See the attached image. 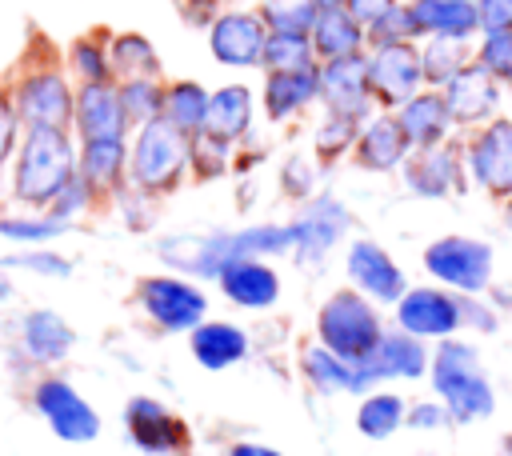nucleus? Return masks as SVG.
<instances>
[{
  "instance_id": "f257e3e1",
  "label": "nucleus",
  "mask_w": 512,
  "mask_h": 456,
  "mask_svg": "<svg viewBox=\"0 0 512 456\" xmlns=\"http://www.w3.org/2000/svg\"><path fill=\"white\" fill-rule=\"evenodd\" d=\"M156 252L164 264H172L184 276L216 280L224 272V264H232V260H268V256L292 252V232H288V224H248L236 232H224V228L172 232V236H160Z\"/></svg>"
},
{
  "instance_id": "f03ea898",
  "label": "nucleus",
  "mask_w": 512,
  "mask_h": 456,
  "mask_svg": "<svg viewBox=\"0 0 512 456\" xmlns=\"http://www.w3.org/2000/svg\"><path fill=\"white\" fill-rule=\"evenodd\" d=\"M76 144L68 128H24L16 168H12V196L32 208H48L64 184L76 176Z\"/></svg>"
},
{
  "instance_id": "7ed1b4c3",
  "label": "nucleus",
  "mask_w": 512,
  "mask_h": 456,
  "mask_svg": "<svg viewBox=\"0 0 512 456\" xmlns=\"http://www.w3.org/2000/svg\"><path fill=\"white\" fill-rule=\"evenodd\" d=\"M432 376V392L436 400L448 408V416L456 424H472V420H488L496 408V392L480 368V352L468 340H440L428 364Z\"/></svg>"
},
{
  "instance_id": "20e7f679",
  "label": "nucleus",
  "mask_w": 512,
  "mask_h": 456,
  "mask_svg": "<svg viewBox=\"0 0 512 456\" xmlns=\"http://www.w3.org/2000/svg\"><path fill=\"white\" fill-rule=\"evenodd\" d=\"M188 160H192V136L172 128L164 116L148 120L136 128V136L128 144V184L144 196L172 192L184 180Z\"/></svg>"
},
{
  "instance_id": "39448f33",
  "label": "nucleus",
  "mask_w": 512,
  "mask_h": 456,
  "mask_svg": "<svg viewBox=\"0 0 512 456\" xmlns=\"http://www.w3.org/2000/svg\"><path fill=\"white\" fill-rule=\"evenodd\" d=\"M380 336H384L380 308L356 288L332 292L316 312V340L344 360H364L380 344Z\"/></svg>"
},
{
  "instance_id": "423d86ee",
  "label": "nucleus",
  "mask_w": 512,
  "mask_h": 456,
  "mask_svg": "<svg viewBox=\"0 0 512 456\" xmlns=\"http://www.w3.org/2000/svg\"><path fill=\"white\" fill-rule=\"evenodd\" d=\"M492 264V244L476 236H440L424 248V272L456 296H484L492 288Z\"/></svg>"
},
{
  "instance_id": "0eeeda50",
  "label": "nucleus",
  "mask_w": 512,
  "mask_h": 456,
  "mask_svg": "<svg viewBox=\"0 0 512 456\" xmlns=\"http://www.w3.org/2000/svg\"><path fill=\"white\" fill-rule=\"evenodd\" d=\"M352 228V212L344 208V200H336L332 192H320L312 196L292 220H288V232H292V260L300 268H320L332 248L348 236Z\"/></svg>"
},
{
  "instance_id": "6e6552de",
  "label": "nucleus",
  "mask_w": 512,
  "mask_h": 456,
  "mask_svg": "<svg viewBox=\"0 0 512 456\" xmlns=\"http://www.w3.org/2000/svg\"><path fill=\"white\" fill-rule=\"evenodd\" d=\"M136 304L164 332H192L208 316V296L184 276H144L136 284Z\"/></svg>"
},
{
  "instance_id": "1a4fd4ad",
  "label": "nucleus",
  "mask_w": 512,
  "mask_h": 456,
  "mask_svg": "<svg viewBox=\"0 0 512 456\" xmlns=\"http://www.w3.org/2000/svg\"><path fill=\"white\" fill-rule=\"evenodd\" d=\"M12 100H16L20 128H72L76 92L64 80V72H56V68L24 72L16 92H12Z\"/></svg>"
},
{
  "instance_id": "9d476101",
  "label": "nucleus",
  "mask_w": 512,
  "mask_h": 456,
  "mask_svg": "<svg viewBox=\"0 0 512 456\" xmlns=\"http://www.w3.org/2000/svg\"><path fill=\"white\" fill-rule=\"evenodd\" d=\"M464 168L468 180L488 196H512V116H496L472 132L464 144Z\"/></svg>"
},
{
  "instance_id": "9b49d317",
  "label": "nucleus",
  "mask_w": 512,
  "mask_h": 456,
  "mask_svg": "<svg viewBox=\"0 0 512 456\" xmlns=\"http://www.w3.org/2000/svg\"><path fill=\"white\" fill-rule=\"evenodd\" d=\"M396 328L416 340H448L464 328L460 296L440 284H416L396 300Z\"/></svg>"
},
{
  "instance_id": "f8f14e48",
  "label": "nucleus",
  "mask_w": 512,
  "mask_h": 456,
  "mask_svg": "<svg viewBox=\"0 0 512 456\" xmlns=\"http://www.w3.org/2000/svg\"><path fill=\"white\" fill-rule=\"evenodd\" d=\"M364 60H368V92H372V104L380 108H400L424 88L416 44H380V48H368Z\"/></svg>"
},
{
  "instance_id": "ddd939ff",
  "label": "nucleus",
  "mask_w": 512,
  "mask_h": 456,
  "mask_svg": "<svg viewBox=\"0 0 512 456\" xmlns=\"http://www.w3.org/2000/svg\"><path fill=\"white\" fill-rule=\"evenodd\" d=\"M344 272H348V284L368 296L372 304H396L404 292H408V280L400 272V264L388 256L384 244L368 240V236H356L344 252Z\"/></svg>"
},
{
  "instance_id": "4468645a",
  "label": "nucleus",
  "mask_w": 512,
  "mask_h": 456,
  "mask_svg": "<svg viewBox=\"0 0 512 456\" xmlns=\"http://www.w3.org/2000/svg\"><path fill=\"white\" fill-rule=\"evenodd\" d=\"M36 408H40V416L48 420V428L60 436V440H68V444H88V440H96V432H100V416H96V408L68 384V380H60V376H44L40 384H36Z\"/></svg>"
},
{
  "instance_id": "2eb2a0df",
  "label": "nucleus",
  "mask_w": 512,
  "mask_h": 456,
  "mask_svg": "<svg viewBox=\"0 0 512 456\" xmlns=\"http://www.w3.org/2000/svg\"><path fill=\"white\" fill-rule=\"evenodd\" d=\"M404 176V188L412 196H424V200H440L448 192H460L464 180H468V168H464V144H436V148H420L404 160L400 168Z\"/></svg>"
},
{
  "instance_id": "dca6fc26",
  "label": "nucleus",
  "mask_w": 512,
  "mask_h": 456,
  "mask_svg": "<svg viewBox=\"0 0 512 456\" xmlns=\"http://www.w3.org/2000/svg\"><path fill=\"white\" fill-rule=\"evenodd\" d=\"M268 24L256 12H220L208 28V48L216 64L228 68H256L264 60Z\"/></svg>"
},
{
  "instance_id": "f3484780",
  "label": "nucleus",
  "mask_w": 512,
  "mask_h": 456,
  "mask_svg": "<svg viewBox=\"0 0 512 456\" xmlns=\"http://www.w3.org/2000/svg\"><path fill=\"white\" fill-rule=\"evenodd\" d=\"M428 364H432V352L424 348V340H416V336H408L400 328L396 332H384L380 344L364 360H356L368 392L376 384H384V380H420L428 372Z\"/></svg>"
},
{
  "instance_id": "a211bd4d",
  "label": "nucleus",
  "mask_w": 512,
  "mask_h": 456,
  "mask_svg": "<svg viewBox=\"0 0 512 456\" xmlns=\"http://www.w3.org/2000/svg\"><path fill=\"white\" fill-rule=\"evenodd\" d=\"M320 80V100L328 112H348V116H372V92H368V60L364 52L340 56V60H320L316 64Z\"/></svg>"
},
{
  "instance_id": "6ab92c4d",
  "label": "nucleus",
  "mask_w": 512,
  "mask_h": 456,
  "mask_svg": "<svg viewBox=\"0 0 512 456\" xmlns=\"http://www.w3.org/2000/svg\"><path fill=\"white\" fill-rule=\"evenodd\" d=\"M72 128L84 140H128V116L120 104V88L116 80H100V84H80L76 88V108H72Z\"/></svg>"
},
{
  "instance_id": "aec40b11",
  "label": "nucleus",
  "mask_w": 512,
  "mask_h": 456,
  "mask_svg": "<svg viewBox=\"0 0 512 456\" xmlns=\"http://www.w3.org/2000/svg\"><path fill=\"white\" fill-rule=\"evenodd\" d=\"M444 100H448V116H452V124H460V128H484L488 120H496V112H500V80L496 76H488L476 60L460 72V76H452L444 88Z\"/></svg>"
},
{
  "instance_id": "412c9836",
  "label": "nucleus",
  "mask_w": 512,
  "mask_h": 456,
  "mask_svg": "<svg viewBox=\"0 0 512 456\" xmlns=\"http://www.w3.org/2000/svg\"><path fill=\"white\" fill-rule=\"evenodd\" d=\"M124 428L132 436L136 448L144 452H156V456H168V452H180L188 444V428L184 420L164 408L160 400L152 396H132L128 408H124Z\"/></svg>"
},
{
  "instance_id": "4be33fe9",
  "label": "nucleus",
  "mask_w": 512,
  "mask_h": 456,
  "mask_svg": "<svg viewBox=\"0 0 512 456\" xmlns=\"http://www.w3.org/2000/svg\"><path fill=\"white\" fill-rule=\"evenodd\" d=\"M396 124L400 132L408 136V148L420 152V148H436L448 140V132L456 128L452 116H448V100L440 88H420L412 100H404L396 108Z\"/></svg>"
},
{
  "instance_id": "5701e85b",
  "label": "nucleus",
  "mask_w": 512,
  "mask_h": 456,
  "mask_svg": "<svg viewBox=\"0 0 512 456\" xmlns=\"http://www.w3.org/2000/svg\"><path fill=\"white\" fill-rule=\"evenodd\" d=\"M352 156L360 168L368 172H392V168H404V160L412 156L408 148V136L400 132L396 124V112H376L360 124V136L352 144Z\"/></svg>"
},
{
  "instance_id": "b1692460",
  "label": "nucleus",
  "mask_w": 512,
  "mask_h": 456,
  "mask_svg": "<svg viewBox=\"0 0 512 456\" xmlns=\"http://www.w3.org/2000/svg\"><path fill=\"white\" fill-rule=\"evenodd\" d=\"M216 284L236 308H248V312H264L280 300V272L268 260H232L224 264Z\"/></svg>"
},
{
  "instance_id": "393cba45",
  "label": "nucleus",
  "mask_w": 512,
  "mask_h": 456,
  "mask_svg": "<svg viewBox=\"0 0 512 456\" xmlns=\"http://www.w3.org/2000/svg\"><path fill=\"white\" fill-rule=\"evenodd\" d=\"M248 128H252V88L248 84H224V88L208 92V112H204L200 136L236 144L240 136H248Z\"/></svg>"
},
{
  "instance_id": "a878e982",
  "label": "nucleus",
  "mask_w": 512,
  "mask_h": 456,
  "mask_svg": "<svg viewBox=\"0 0 512 456\" xmlns=\"http://www.w3.org/2000/svg\"><path fill=\"white\" fill-rule=\"evenodd\" d=\"M188 348H192L200 368L224 372L248 356V332L240 324H228V320H204L188 332Z\"/></svg>"
},
{
  "instance_id": "bb28decb",
  "label": "nucleus",
  "mask_w": 512,
  "mask_h": 456,
  "mask_svg": "<svg viewBox=\"0 0 512 456\" xmlns=\"http://www.w3.org/2000/svg\"><path fill=\"white\" fill-rule=\"evenodd\" d=\"M76 172L92 184L96 196H116L128 184V140H84Z\"/></svg>"
},
{
  "instance_id": "cd10ccee",
  "label": "nucleus",
  "mask_w": 512,
  "mask_h": 456,
  "mask_svg": "<svg viewBox=\"0 0 512 456\" xmlns=\"http://www.w3.org/2000/svg\"><path fill=\"white\" fill-rule=\"evenodd\" d=\"M412 20L420 36H448V40H468L480 32L476 0H412Z\"/></svg>"
},
{
  "instance_id": "c85d7f7f",
  "label": "nucleus",
  "mask_w": 512,
  "mask_h": 456,
  "mask_svg": "<svg viewBox=\"0 0 512 456\" xmlns=\"http://www.w3.org/2000/svg\"><path fill=\"white\" fill-rule=\"evenodd\" d=\"M312 100H320L316 68H308V72H268L264 92H260V104H264L268 120H276V124L300 116Z\"/></svg>"
},
{
  "instance_id": "c756f323",
  "label": "nucleus",
  "mask_w": 512,
  "mask_h": 456,
  "mask_svg": "<svg viewBox=\"0 0 512 456\" xmlns=\"http://www.w3.org/2000/svg\"><path fill=\"white\" fill-rule=\"evenodd\" d=\"M20 344H24V352H28L32 360L56 364V360H64V356L72 352L76 332L64 324V316H56V312H48V308H36V312H28L24 324H20Z\"/></svg>"
},
{
  "instance_id": "7c9ffc66",
  "label": "nucleus",
  "mask_w": 512,
  "mask_h": 456,
  "mask_svg": "<svg viewBox=\"0 0 512 456\" xmlns=\"http://www.w3.org/2000/svg\"><path fill=\"white\" fill-rule=\"evenodd\" d=\"M300 368H304V376H308V384H312L316 392H356V396L368 392V384H364L356 360H344V356L328 352L320 340L304 348Z\"/></svg>"
},
{
  "instance_id": "2f4dec72",
  "label": "nucleus",
  "mask_w": 512,
  "mask_h": 456,
  "mask_svg": "<svg viewBox=\"0 0 512 456\" xmlns=\"http://www.w3.org/2000/svg\"><path fill=\"white\" fill-rule=\"evenodd\" d=\"M312 48L316 60H340V56H356L364 52V24H356L344 8H320L316 28H312Z\"/></svg>"
},
{
  "instance_id": "473e14b6",
  "label": "nucleus",
  "mask_w": 512,
  "mask_h": 456,
  "mask_svg": "<svg viewBox=\"0 0 512 456\" xmlns=\"http://www.w3.org/2000/svg\"><path fill=\"white\" fill-rule=\"evenodd\" d=\"M468 64H472L468 40L428 36V40L420 44V72H424V84H432V88H444V84H448L452 76H460Z\"/></svg>"
},
{
  "instance_id": "72a5a7b5",
  "label": "nucleus",
  "mask_w": 512,
  "mask_h": 456,
  "mask_svg": "<svg viewBox=\"0 0 512 456\" xmlns=\"http://www.w3.org/2000/svg\"><path fill=\"white\" fill-rule=\"evenodd\" d=\"M404 416H408L404 396L384 392V388H372V392H364V400H360V408H356V428H360L368 440H388L392 432L404 428Z\"/></svg>"
},
{
  "instance_id": "f704fd0d",
  "label": "nucleus",
  "mask_w": 512,
  "mask_h": 456,
  "mask_svg": "<svg viewBox=\"0 0 512 456\" xmlns=\"http://www.w3.org/2000/svg\"><path fill=\"white\" fill-rule=\"evenodd\" d=\"M204 112H208V88L204 84H196V80L164 84V120L172 128H180L184 136H200Z\"/></svg>"
},
{
  "instance_id": "c9c22d12",
  "label": "nucleus",
  "mask_w": 512,
  "mask_h": 456,
  "mask_svg": "<svg viewBox=\"0 0 512 456\" xmlns=\"http://www.w3.org/2000/svg\"><path fill=\"white\" fill-rule=\"evenodd\" d=\"M108 64H112V76L116 80H140V76H160V56L156 48L136 36V32H124L108 44Z\"/></svg>"
},
{
  "instance_id": "e433bc0d",
  "label": "nucleus",
  "mask_w": 512,
  "mask_h": 456,
  "mask_svg": "<svg viewBox=\"0 0 512 456\" xmlns=\"http://www.w3.org/2000/svg\"><path fill=\"white\" fill-rule=\"evenodd\" d=\"M116 88H120V104H124V116H128L132 128L164 116V84H160V76L120 80Z\"/></svg>"
},
{
  "instance_id": "4c0bfd02",
  "label": "nucleus",
  "mask_w": 512,
  "mask_h": 456,
  "mask_svg": "<svg viewBox=\"0 0 512 456\" xmlns=\"http://www.w3.org/2000/svg\"><path fill=\"white\" fill-rule=\"evenodd\" d=\"M268 72H308L316 68V48L308 36H284V32H268V44H264V60H260Z\"/></svg>"
},
{
  "instance_id": "58836bf2",
  "label": "nucleus",
  "mask_w": 512,
  "mask_h": 456,
  "mask_svg": "<svg viewBox=\"0 0 512 456\" xmlns=\"http://www.w3.org/2000/svg\"><path fill=\"white\" fill-rule=\"evenodd\" d=\"M268 32H284V36H312L320 4L316 0H268V8L260 12Z\"/></svg>"
},
{
  "instance_id": "ea45409f",
  "label": "nucleus",
  "mask_w": 512,
  "mask_h": 456,
  "mask_svg": "<svg viewBox=\"0 0 512 456\" xmlns=\"http://www.w3.org/2000/svg\"><path fill=\"white\" fill-rule=\"evenodd\" d=\"M360 124H364V116L328 112V116L320 120V128H316V156H320V160H336V156H344V152L356 144Z\"/></svg>"
},
{
  "instance_id": "a19ab883",
  "label": "nucleus",
  "mask_w": 512,
  "mask_h": 456,
  "mask_svg": "<svg viewBox=\"0 0 512 456\" xmlns=\"http://www.w3.org/2000/svg\"><path fill=\"white\" fill-rule=\"evenodd\" d=\"M416 20H412V8L408 4H396L392 12H384L376 24L364 28V40L368 48H380V44H416Z\"/></svg>"
},
{
  "instance_id": "79ce46f5",
  "label": "nucleus",
  "mask_w": 512,
  "mask_h": 456,
  "mask_svg": "<svg viewBox=\"0 0 512 456\" xmlns=\"http://www.w3.org/2000/svg\"><path fill=\"white\" fill-rule=\"evenodd\" d=\"M60 232H68V224L48 216V212L44 216H4L0 220V236L16 240V244H44V240H52Z\"/></svg>"
},
{
  "instance_id": "37998d69",
  "label": "nucleus",
  "mask_w": 512,
  "mask_h": 456,
  "mask_svg": "<svg viewBox=\"0 0 512 456\" xmlns=\"http://www.w3.org/2000/svg\"><path fill=\"white\" fill-rule=\"evenodd\" d=\"M472 60L488 76H496L504 84L512 76V32H488V36H480V48L472 52Z\"/></svg>"
},
{
  "instance_id": "c03bdc74",
  "label": "nucleus",
  "mask_w": 512,
  "mask_h": 456,
  "mask_svg": "<svg viewBox=\"0 0 512 456\" xmlns=\"http://www.w3.org/2000/svg\"><path fill=\"white\" fill-rule=\"evenodd\" d=\"M68 64H72V72L80 76V84L112 80L108 48H100V44H92V40H76V44H72V52H68Z\"/></svg>"
},
{
  "instance_id": "a18cd8bd",
  "label": "nucleus",
  "mask_w": 512,
  "mask_h": 456,
  "mask_svg": "<svg viewBox=\"0 0 512 456\" xmlns=\"http://www.w3.org/2000/svg\"><path fill=\"white\" fill-rule=\"evenodd\" d=\"M92 200H96V192H92V184L76 172L68 184H64V192L48 204V216H56V220H64V224H72L80 212H88L92 208Z\"/></svg>"
},
{
  "instance_id": "49530a36",
  "label": "nucleus",
  "mask_w": 512,
  "mask_h": 456,
  "mask_svg": "<svg viewBox=\"0 0 512 456\" xmlns=\"http://www.w3.org/2000/svg\"><path fill=\"white\" fill-rule=\"evenodd\" d=\"M228 148L232 144H220V140H208V136H192V172L200 176V180H216V176H224V168H228Z\"/></svg>"
},
{
  "instance_id": "de8ad7c7",
  "label": "nucleus",
  "mask_w": 512,
  "mask_h": 456,
  "mask_svg": "<svg viewBox=\"0 0 512 456\" xmlns=\"http://www.w3.org/2000/svg\"><path fill=\"white\" fill-rule=\"evenodd\" d=\"M280 188L292 200H312L316 196V164H312V156H288V164L280 168Z\"/></svg>"
},
{
  "instance_id": "09e8293b",
  "label": "nucleus",
  "mask_w": 512,
  "mask_h": 456,
  "mask_svg": "<svg viewBox=\"0 0 512 456\" xmlns=\"http://www.w3.org/2000/svg\"><path fill=\"white\" fill-rule=\"evenodd\" d=\"M4 268H28V272H40V276H68L72 272V260L52 252V248H32V252H16L4 260Z\"/></svg>"
},
{
  "instance_id": "8fccbe9b",
  "label": "nucleus",
  "mask_w": 512,
  "mask_h": 456,
  "mask_svg": "<svg viewBox=\"0 0 512 456\" xmlns=\"http://www.w3.org/2000/svg\"><path fill=\"white\" fill-rule=\"evenodd\" d=\"M16 132H20V116H16V100L8 88H0V168L12 160L16 148Z\"/></svg>"
},
{
  "instance_id": "3c124183",
  "label": "nucleus",
  "mask_w": 512,
  "mask_h": 456,
  "mask_svg": "<svg viewBox=\"0 0 512 456\" xmlns=\"http://www.w3.org/2000/svg\"><path fill=\"white\" fill-rule=\"evenodd\" d=\"M452 416H448V408L440 404V400H420V404H412L408 408V416H404V424L408 428H416V432H432V428H444Z\"/></svg>"
},
{
  "instance_id": "603ef678",
  "label": "nucleus",
  "mask_w": 512,
  "mask_h": 456,
  "mask_svg": "<svg viewBox=\"0 0 512 456\" xmlns=\"http://www.w3.org/2000/svg\"><path fill=\"white\" fill-rule=\"evenodd\" d=\"M480 32H512V0H476Z\"/></svg>"
},
{
  "instance_id": "864d4df0",
  "label": "nucleus",
  "mask_w": 512,
  "mask_h": 456,
  "mask_svg": "<svg viewBox=\"0 0 512 456\" xmlns=\"http://www.w3.org/2000/svg\"><path fill=\"white\" fill-rule=\"evenodd\" d=\"M460 308H464V328H476V332H496L500 328V316L488 300L480 296H460Z\"/></svg>"
},
{
  "instance_id": "5fc2aeb1",
  "label": "nucleus",
  "mask_w": 512,
  "mask_h": 456,
  "mask_svg": "<svg viewBox=\"0 0 512 456\" xmlns=\"http://www.w3.org/2000/svg\"><path fill=\"white\" fill-rule=\"evenodd\" d=\"M396 4H400V0H344V12H348L356 24L368 28V24H376L384 12H392Z\"/></svg>"
},
{
  "instance_id": "6e6d98bb",
  "label": "nucleus",
  "mask_w": 512,
  "mask_h": 456,
  "mask_svg": "<svg viewBox=\"0 0 512 456\" xmlns=\"http://www.w3.org/2000/svg\"><path fill=\"white\" fill-rule=\"evenodd\" d=\"M224 456H280V452L268 448V444H256V440H240V444H232Z\"/></svg>"
},
{
  "instance_id": "4d7b16f0",
  "label": "nucleus",
  "mask_w": 512,
  "mask_h": 456,
  "mask_svg": "<svg viewBox=\"0 0 512 456\" xmlns=\"http://www.w3.org/2000/svg\"><path fill=\"white\" fill-rule=\"evenodd\" d=\"M8 292H12V280H8V276H4V268H0V300H4Z\"/></svg>"
},
{
  "instance_id": "13d9d810",
  "label": "nucleus",
  "mask_w": 512,
  "mask_h": 456,
  "mask_svg": "<svg viewBox=\"0 0 512 456\" xmlns=\"http://www.w3.org/2000/svg\"><path fill=\"white\" fill-rule=\"evenodd\" d=\"M504 224H508V228H512V196H508V200H504Z\"/></svg>"
},
{
  "instance_id": "bf43d9fd",
  "label": "nucleus",
  "mask_w": 512,
  "mask_h": 456,
  "mask_svg": "<svg viewBox=\"0 0 512 456\" xmlns=\"http://www.w3.org/2000/svg\"><path fill=\"white\" fill-rule=\"evenodd\" d=\"M320 8H344V0H316Z\"/></svg>"
},
{
  "instance_id": "052dcab7",
  "label": "nucleus",
  "mask_w": 512,
  "mask_h": 456,
  "mask_svg": "<svg viewBox=\"0 0 512 456\" xmlns=\"http://www.w3.org/2000/svg\"><path fill=\"white\" fill-rule=\"evenodd\" d=\"M504 84H508V92H512V76H508V80H504Z\"/></svg>"
},
{
  "instance_id": "680f3d73",
  "label": "nucleus",
  "mask_w": 512,
  "mask_h": 456,
  "mask_svg": "<svg viewBox=\"0 0 512 456\" xmlns=\"http://www.w3.org/2000/svg\"><path fill=\"white\" fill-rule=\"evenodd\" d=\"M404 4H412V0H404Z\"/></svg>"
}]
</instances>
